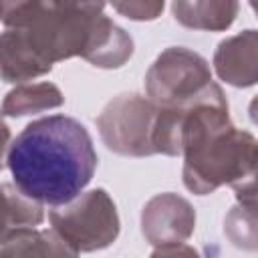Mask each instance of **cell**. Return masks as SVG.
I'll list each match as a JSON object with an SVG mask.
<instances>
[{
	"label": "cell",
	"instance_id": "6da1fadb",
	"mask_svg": "<svg viewBox=\"0 0 258 258\" xmlns=\"http://www.w3.org/2000/svg\"><path fill=\"white\" fill-rule=\"evenodd\" d=\"M6 161L24 198L34 204L67 206L91 181L97 153L85 125L67 115H48L16 135Z\"/></svg>",
	"mask_w": 258,
	"mask_h": 258
},
{
	"label": "cell",
	"instance_id": "3957f363",
	"mask_svg": "<svg viewBox=\"0 0 258 258\" xmlns=\"http://www.w3.org/2000/svg\"><path fill=\"white\" fill-rule=\"evenodd\" d=\"M6 139H8V129L0 121V157H2V151H4V145H6Z\"/></svg>",
	"mask_w": 258,
	"mask_h": 258
},
{
	"label": "cell",
	"instance_id": "7a4b0ae2",
	"mask_svg": "<svg viewBox=\"0 0 258 258\" xmlns=\"http://www.w3.org/2000/svg\"><path fill=\"white\" fill-rule=\"evenodd\" d=\"M42 220L40 208L30 202L28 198L14 196V191H10L8 187H0V242H4L6 234H14L12 232V224H38ZM22 230V228H20Z\"/></svg>",
	"mask_w": 258,
	"mask_h": 258
}]
</instances>
